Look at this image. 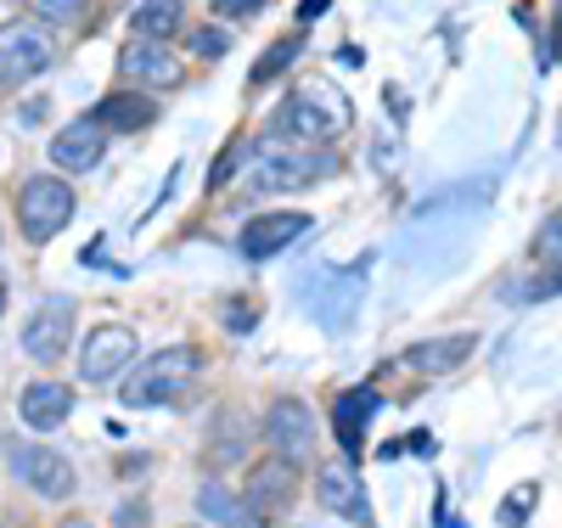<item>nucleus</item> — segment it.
<instances>
[{
	"mask_svg": "<svg viewBox=\"0 0 562 528\" xmlns=\"http://www.w3.org/2000/svg\"><path fill=\"white\" fill-rule=\"evenodd\" d=\"M203 371V355L192 344H175L153 360H140L130 377H124V405H175L192 394V382Z\"/></svg>",
	"mask_w": 562,
	"mask_h": 528,
	"instance_id": "nucleus-2",
	"label": "nucleus"
},
{
	"mask_svg": "<svg viewBox=\"0 0 562 528\" xmlns=\"http://www.w3.org/2000/svg\"><path fill=\"white\" fill-rule=\"evenodd\" d=\"M119 7H124V0H119ZM130 7H135V0H130Z\"/></svg>",
	"mask_w": 562,
	"mask_h": 528,
	"instance_id": "nucleus-32",
	"label": "nucleus"
},
{
	"mask_svg": "<svg viewBox=\"0 0 562 528\" xmlns=\"http://www.w3.org/2000/svg\"><path fill=\"white\" fill-rule=\"evenodd\" d=\"M90 119H97L102 130H147L158 119V102H153V96H140V90H113Z\"/></svg>",
	"mask_w": 562,
	"mask_h": 528,
	"instance_id": "nucleus-19",
	"label": "nucleus"
},
{
	"mask_svg": "<svg viewBox=\"0 0 562 528\" xmlns=\"http://www.w3.org/2000/svg\"><path fill=\"white\" fill-rule=\"evenodd\" d=\"M293 495H299V484H293V467L281 461V456H270V461H259L254 472H248V506L259 512V523L265 517H276V512H288L293 506Z\"/></svg>",
	"mask_w": 562,
	"mask_h": 528,
	"instance_id": "nucleus-13",
	"label": "nucleus"
},
{
	"mask_svg": "<svg viewBox=\"0 0 562 528\" xmlns=\"http://www.w3.org/2000/svg\"><path fill=\"white\" fill-rule=\"evenodd\" d=\"M57 528H97V523H85V517H63Z\"/></svg>",
	"mask_w": 562,
	"mask_h": 528,
	"instance_id": "nucleus-30",
	"label": "nucleus"
},
{
	"mask_svg": "<svg viewBox=\"0 0 562 528\" xmlns=\"http://www.w3.org/2000/svg\"><path fill=\"white\" fill-rule=\"evenodd\" d=\"M119 74L140 90H169V85H180V57L164 40H130L119 57Z\"/></svg>",
	"mask_w": 562,
	"mask_h": 528,
	"instance_id": "nucleus-12",
	"label": "nucleus"
},
{
	"mask_svg": "<svg viewBox=\"0 0 562 528\" xmlns=\"http://www.w3.org/2000/svg\"><path fill=\"white\" fill-rule=\"evenodd\" d=\"M18 411H23V422L34 427V434H52V427H63L68 411H74V389H63V382H29Z\"/></svg>",
	"mask_w": 562,
	"mask_h": 528,
	"instance_id": "nucleus-16",
	"label": "nucleus"
},
{
	"mask_svg": "<svg viewBox=\"0 0 562 528\" xmlns=\"http://www.w3.org/2000/svg\"><path fill=\"white\" fill-rule=\"evenodd\" d=\"M68 220H74V191H68V180L34 175V180L18 191V231L29 236V243H52Z\"/></svg>",
	"mask_w": 562,
	"mask_h": 528,
	"instance_id": "nucleus-3",
	"label": "nucleus"
},
{
	"mask_svg": "<svg viewBox=\"0 0 562 528\" xmlns=\"http://www.w3.org/2000/svg\"><path fill=\"white\" fill-rule=\"evenodd\" d=\"M52 68V34L34 23H7L0 29V85H29Z\"/></svg>",
	"mask_w": 562,
	"mask_h": 528,
	"instance_id": "nucleus-6",
	"label": "nucleus"
},
{
	"mask_svg": "<svg viewBox=\"0 0 562 528\" xmlns=\"http://www.w3.org/2000/svg\"><path fill=\"white\" fill-rule=\"evenodd\" d=\"M68 344H74V304H68V299H45V304L29 315V326H23L29 360L57 366V360L68 355Z\"/></svg>",
	"mask_w": 562,
	"mask_h": 528,
	"instance_id": "nucleus-8",
	"label": "nucleus"
},
{
	"mask_svg": "<svg viewBox=\"0 0 562 528\" xmlns=\"http://www.w3.org/2000/svg\"><path fill=\"white\" fill-rule=\"evenodd\" d=\"M535 501H540V490H535V484L512 490V495H506V506H501V523H506V528H518V523H524V517L535 512Z\"/></svg>",
	"mask_w": 562,
	"mask_h": 528,
	"instance_id": "nucleus-23",
	"label": "nucleus"
},
{
	"mask_svg": "<svg viewBox=\"0 0 562 528\" xmlns=\"http://www.w3.org/2000/svg\"><path fill=\"white\" fill-rule=\"evenodd\" d=\"M535 293H562V265L551 270V281H540V287H535Z\"/></svg>",
	"mask_w": 562,
	"mask_h": 528,
	"instance_id": "nucleus-29",
	"label": "nucleus"
},
{
	"mask_svg": "<svg viewBox=\"0 0 562 528\" xmlns=\"http://www.w3.org/2000/svg\"><path fill=\"white\" fill-rule=\"evenodd\" d=\"M344 124H349L344 113H321L310 90H293L288 102L276 108V130L288 135V141H304V147H326L333 130H344Z\"/></svg>",
	"mask_w": 562,
	"mask_h": 528,
	"instance_id": "nucleus-11",
	"label": "nucleus"
},
{
	"mask_svg": "<svg viewBox=\"0 0 562 528\" xmlns=\"http://www.w3.org/2000/svg\"><path fill=\"white\" fill-rule=\"evenodd\" d=\"M7 461L18 472V484H29L40 501H68L74 495V461L68 456L45 450V445H12Z\"/></svg>",
	"mask_w": 562,
	"mask_h": 528,
	"instance_id": "nucleus-5",
	"label": "nucleus"
},
{
	"mask_svg": "<svg viewBox=\"0 0 562 528\" xmlns=\"http://www.w3.org/2000/svg\"><path fill=\"white\" fill-rule=\"evenodd\" d=\"M473 349H479L473 332H456V338H428V344L405 349V366H411L416 377H445V371H456Z\"/></svg>",
	"mask_w": 562,
	"mask_h": 528,
	"instance_id": "nucleus-17",
	"label": "nucleus"
},
{
	"mask_svg": "<svg viewBox=\"0 0 562 528\" xmlns=\"http://www.w3.org/2000/svg\"><path fill=\"white\" fill-rule=\"evenodd\" d=\"M192 52H198V57H225V52H231V34H220V29L209 23V29L192 34Z\"/></svg>",
	"mask_w": 562,
	"mask_h": 528,
	"instance_id": "nucleus-25",
	"label": "nucleus"
},
{
	"mask_svg": "<svg viewBox=\"0 0 562 528\" xmlns=\"http://www.w3.org/2000/svg\"><path fill=\"white\" fill-rule=\"evenodd\" d=\"M529 254H535V265H546V270L562 265V214H551V220L535 231V248H529Z\"/></svg>",
	"mask_w": 562,
	"mask_h": 528,
	"instance_id": "nucleus-22",
	"label": "nucleus"
},
{
	"mask_svg": "<svg viewBox=\"0 0 562 528\" xmlns=\"http://www.w3.org/2000/svg\"><path fill=\"white\" fill-rule=\"evenodd\" d=\"M326 12V0H304V7H299V23H310V18H321Z\"/></svg>",
	"mask_w": 562,
	"mask_h": 528,
	"instance_id": "nucleus-28",
	"label": "nucleus"
},
{
	"mask_svg": "<svg viewBox=\"0 0 562 528\" xmlns=\"http://www.w3.org/2000/svg\"><path fill=\"white\" fill-rule=\"evenodd\" d=\"M209 7H214V18H254L265 0H209Z\"/></svg>",
	"mask_w": 562,
	"mask_h": 528,
	"instance_id": "nucleus-26",
	"label": "nucleus"
},
{
	"mask_svg": "<svg viewBox=\"0 0 562 528\" xmlns=\"http://www.w3.org/2000/svg\"><path fill=\"white\" fill-rule=\"evenodd\" d=\"M248 299H231V310H225V326H237V332H248L254 326V310H243Z\"/></svg>",
	"mask_w": 562,
	"mask_h": 528,
	"instance_id": "nucleus-27",
	"label": "nucleus"
},
{
	"mask_svg": "<svg viewBox=\"0 0 562 528\" xmlns=\"http://www.w3.org/2000/svg\"><path fill=\"white\" fill-rule=\"evenodd\" d=\"M180 12H186V0H135L130 29H135V40H164L180 29Z\"/></svg>",
	"mask_w": 562,
	"mask_h": 528,
	"instance_id": "nucleus-20",
	"label": "nucleus"
},
{
	"mask_svg": "<svg viewBox=\"0 0 562 528\" xmlns=\"http://www.w3.org/2000/svg\"><path fill=\"white\" fill-rule=\"evenodd\" d=\"M310 225H315V220H310V214H293V209H288V214H254V220L243 225V236H237V248H243V259L259 265V259H276L281 248H293L299 236H310Z\"/></svg>",
	"mask_w": 562,
	"mask_h": 528,
	"instance_id": "nucleus-9",
	"label": "nucleus"
},
{
	"mask_svg": "<svg viewBox=\"0 0 562 528\" xmlns=\"http://www.w3.org/2000/svg\"><path fill=\"white\" fill-rule=\"evenodd\" d=\"M0 315H7V281H0Z\"/></svg>",
	"mask_w": 562,
	"mask_h": 528,
	"instance_id": "nucleus-31",
	"label": "nucleus"
},
{
	"mask_svg": "<svg viewBox=\"0 0 562 528\" xmlns=\"http://www.w3.org/2000/svg\"><path fill=\"white\" fill-rule=\"evenodd\" d=\"M378 394L371 389H349V394H338V405H333V427H338V445H344V456L349 461H360V450H366V422L378 416Z\"/></svg>",
	"mask_w": 562,
	"mask_h": 528,
	"instance_id": "nucleus-15",
	"label": "nucleus"
},
{
	"mask_svg": "<svg viewBox=\"0 0 562 528\" xmlns=\"http://www.w3.org/2000/svg\"><path fill=\"white\" fill-rule=\"evenodd\" d=\"M102 153H108V130H102L97 119H79V124H68V130L52 141V164H57V169H74V175L97 169Z\"/></svg>",
	"mask_w": 562,
	"mask_h": 528,
	"instance_id": "nucleus-14",
	"label": "nucleus"
},
{
	"mask_svg": "<svg viewBox=\"0 0 562 528\" xmlns=\"http://www.w3.org/2000/svg\"><path fill=\"white\" fill-rule=\"evenodd\" d=\"M338 169H344L338 153L304 147V141H288V135H265L248 158L254 191H299V186H315V180H333Z\"/></svg>",
	"mask_w": 562,
	"mask_h": 528,
	"instance_id": "nucleus-1",
	"label": "nucleus"
},
{
	"mask_svg": "<svg viewBox=\"0 0 562 528\" xmlns=\"http://www.w3.org/2000/svg\"><path fill=\"white\" fill-rule=\"evenodd\" d=\"M315 501L333 512V517H349L355 528H371V501H366V484H360V472H355L349 456L326 461L315 472Z\"/></svg>",
	"mask_w": 562,
	"mask_h": 528,
	"instance_id": "nucleus-7",
	"label": "nucleus"
},
{
	"mask_svg": "<svg viewBox=\"0 0 562 528\" xmlns=\"http://www.w3.org/2000/svg\"><path fill=\"white\" fill-rule=\"evenodd\" d=\"M34 7V18H45V23H74L79 12H85V0H29Z\"/></svg>",
	"mask_w": 562,
	"mask_h": 528,
	"instance_id": "nucleus-24",
	"label": "nucleus"
},
{
	"mask_svg": "<svg viewBox=\"0 0 562 528\" xmlns=\"http://www.w3.org/2000/svg\"><path fill=\"white\" fill-rule=\"evenodd\" d=\"M198 512L214 523V528H259V512L231 490V484H203L198 490Z\"/></svg>",
	"mask_w": 562,
	"mask_h": 528,
	"instance_id": "nucleus-18",
	"label": "nucleus"
},
{
	"mask_svg": "<svg viewBox=\"0 0 562 528\" xmlns=\"http://www.w3.org/2000/svg\"><path fill=\"white\" fill-rule=\"evenodd\" d=\"M299 57H304V34H281V40L270 45V52L254 63V85H270V79H281V74H288Z\"/></svg>",
	"mask_w": 562,
	"mask_h": 528,
	"instance_id": "nucleus-21",
	"label": "nucleus"
},
{
	"mask_svg": "<svg viewBox=\"0 0 562 528\" xmlns=\"http://www.w3.org/2000/svg\"><path fill=\"white\" fill-rule=\"evenodd\" d=\"M135 360V332L130 326H97L79 349V377L85 382H108L124 377V366Z\"/></svg>",
	"mask_w": 562,
	"mask_h": 528,
	"instance_id": "nucleus-10",
	"label": "nucleus"
},
{
	"mask_svg": "<svg viewBox=\"0 0 562 528\" xmlns=\"http://www.w3.org/2000/svg\"><path fill=\"white\" fill-rule=\"evenodd\" d=\"M265 439H270V456H281L288 467H304V461L315 456V416H310V405L293 400V394L270 400V411H265Z\"/></svg>",
	"mask_w": 562,
	"mask_h": 528,
	"instance_id": "nucleus-4",
	"label": "nucleus"
}]
</instances>
